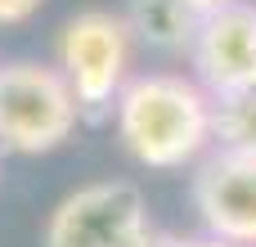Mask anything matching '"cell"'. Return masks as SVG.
Listing matches in <instances>:
<instances>
[{"mask_svg":"<svg viewBox=\"0 0 256 247\" xmlns=\"http://www.w3.org/2000/svg\"><path fill=\"white\" fill-rule=\"evenodd\" d=\"M216 144L256 148V76L225 104H216Z\"/></svg>","mask_w":256,"mask_h":247,"instance_id":"8","label":"cell"},{"mask_svg":"<svg viewBox=\"0 0 256 247\" xmlns=\"http://www.w3.org/2000/svg\"><path fill=\"white\" fill-rule=\"evenodd\" d=\"M130 58H135V36H130L126 18L112 9L72 14L58 32V45H54V68L63 72L81 117L86 112H112L117 94L135 76Z\"/></svg>","mask_w":256,"mask_h":247,"instance_id":"2","label":"cell"},{"mask_svg":"<svg viewBox=\"0 0 256 247\" xmlns=\"http://www.w3.org/2000/svg\"><path fill=\"white\" fill-rule=\"evenodd\" d=\"M171 247H230V243H220L212 234H198V238H171Z\"/></svg>","mask_w":256,"mask_h":247,"instance_id":"11","label":"cell"},{"mask_svg":"<svg viewBox=\"0 0 256 247\" xmlns=\"http://www.w3.org/2000/svg\"><path fill=\"white\" fill-rule=\"evenodd\" d=\"M81 108L54 63H4L0 68V148L40 158L72 140Z\"/></svg>","mask_w":256,"mask_h":247,"instance_id":"3","label":"cell"},{"mask_svg":"<svg viewBox=\"0 0 256 247\" xmlns=\"http://www.w3.org/2000/svg\"><path fill=\"white\" fill-rule=\"evenodd\" d=\"M40 4H45V0H0V27H18V22L36 18Z\"/></svg>","mask_w":256,"mask_h":247,"instance_id":"9","label":"cell"},{"mask_svg":"<svg viewBox=\"0 0 256 247\" xmlns=\"http://www.w3.org/2000/svg\"><path fill=\"white\" fill-rule=\"evenodd\" d=\"M122 18L140 45L162 54H189L198 32V14L189 0H130Z\"/></svg>","mask_w":256,"mask_h":247,"instance_id":"7","label":"cell"},{"mask_svg":"<svg viewBox=\"0 0 256 247\" xmlns=\"http://www.w3.org/2000/svg\"><path fill=\"white\" fill-rule=\"evenodd\" d=\"M158 238L148 202L130 180H90L54 202L40 247H148Z\"/></svg>","mask_w":256,"mask_h":247,"instance_id":"4","label":"cell"},{"mask_svg":"<svg viewBox=\"0 0 256 247\" xmlns=\"http://www.w3.org/2000/svg\"><path fill=\"white\" fill-rule=\"evenodd\" d=\"M171 238H176V234H158V238H153L148 247H171Z\"/></svg>","mask_w":256,"mask_h":247,"instance_id":"12","label":"cell"},{"mask_svg":"<svg viewBox=\"0 0 256 247\" xmlns=\"http://www.w3.org/2000/svg\"><path fill=\"white\" fill-rule=\"evenodd\" d=\"M112 130L130 162L180 171L216 144V99L184 72H135L112 104Z\"/></svg>","mask_w":256,"mask_h":247,"instance_id":"1","label":"cell"},{"mask_svg":"<svg viewBox=\"0 0 256 247\" xmlns=\"http://www.w3.org/2000/svg\"><path fill=\"white\" fill-rule=\"evenodd\" d=\"M194 212L212 238L256 247V148L216 144L194 171Z\"/></svg>","mask_w":256,"mask_h":247,"instance_id":"5","label":"cell"},{"mask_svg":"<svg viewBox=\"0 0 256 247\" xmlns=\"http://www.w3.org/2000/svg\"><path fill=\"white\" fill-rule=\"evenodd\" d=\"M189 4H194V14H198V18H207V14L230 9V4H238V0H189Z\"/></svg>","mask_w":256,"mask_h":247,"instance_id":"10","label":"cell"},{"mask_svg":"<svg viewBox=\"0 0 256 247\" xmlns=\"http://www.w3.org/2000/svg\"><path fill=\"white\" fill-rule=\"evenodd\" d=\"M189 63H194V81L216 104L234 99L256 76V4L252 0H238L230 9L198 18Z\"/></svg>","mask_w":256,"mask_h":247,"instance_id":"6","label":"cell"}]
</instances>
